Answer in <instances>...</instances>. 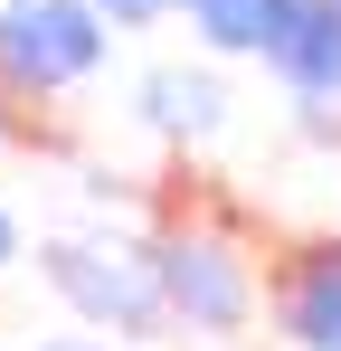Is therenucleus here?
<instances>
[{"instance_id":"nucleus-1","label":"nucleus","mask_w":341,"mask_h":351,"mask_svg":"<svg viewBox=\"0 0 341 351\" xmlns=\"http://www.w3.org/2000/svg\"><path fill=\"white\" fill-rule=\"evenodd\" d=\"M0 66L29 86H66L76 66H95V29L76 0H10L0 19Z\"/></svg>"},{"instance_id":"nucleus-2","label":"nucleus","mask_w":341,"mask_h":351,"mask_svg":"<svg viewBox=\"0 0 341 351\" xmlns=\"http://www.w3.org/2000/svg\"><path fill=\"white\" fill-rule=\"evenodd\" d=\"M48 276L76 294V313H95L114 332H142V323L162 313V285H152L142 266H105L95 247H48Z\"/></svg>"},{"instance_id":"nucleus-3","label":"nucleus","mask_w":341,"mask_h":351,"mask_svg":"<svg viewBox=\"0 0 341 351\" xmlns=\"http://www.w3.org/2000/svg\"><path fill=\"white\" fill-rule=\"evenodd\" d=\"M162 285H170V304H180L190 323H237V313H247V285H237V266H227L218 247H170Z\"/></svg>"},{"instance_id":"nucleus-4","label":"nucleus","mask_w":341,"mask_h":351,"mask_svg":"<svg viewBox=\"0 0 341 351\" xmlns=\"http://www.w3.org/2000/svg\"><path fill=\"white\" fill-rule=\"evenodd\" d=\"M275 48L294 76H313V86H341V19H323V10H284V29H275Z\"/></svg>"},{"instance_id":"nucleus-5","label":"nucleus","mask_w":341,"mask_h":351,"mask_svg":"<svg viewBox=\"0 0 341 351\" xmlns=\"http://www.w3.org/2000/svg\"><path fill=\"white\" fill-rule=\"evenodd\" d=\"M284 323H294L313 351H341V256H323V266L294 285V313H284Z\"/></svg>"},{"instance_id":"nucleus-6","label":"nucleus","mask_w":341,"mask_h":351,"mask_svg":"<svg viewBox=\"0 0 341 351\" xmlns=\"http://www.w3.org/2000/svg\"><path fill=\"white\" fill-rule=\"evenodd\" d=\"M199 19H209V38H227V48H256V38L284 29V0H199Z\"/></svg>"},{"instance_id":"nucleus-7","label":"nucleus","mask_w":341,"mask_h":351,"mask_svg":"<svg viewBox=\"0 0 341 351\" xmlns=\"http://www.w3.org/2000/svg\"><path fill=\"white\" fill-rule=\"evenodd\" d=\"M105 10H123V19H142V10H152V0H105Z\"/></svg>"},{"instance_id":"nucleus-8","label":"nucleus","mask_w":341,"mask_h":351,"mask_svg":"<svg viewBox=\"0 0 341 351\" xmlns=\"http://www.w3.org/2000/svg\"><path fill=\"white\" fill-rule=\"evenodd\" d=\"M48 351H95V342H48Z\"/></svg>"},{"instance_id":"nucleus-9","label":"nucleus","mask_w":341,"mask_h":351,"mask_svg":"<svg viewBox=\"0 0 341 351\" xmlns=\"http://www.w3.org/2000/svg\"><path fill=\"white\" fill-rule=\"evenodd\" d=\"M0 256H10V219H0Z\"/></svg>"}]
</instances>
